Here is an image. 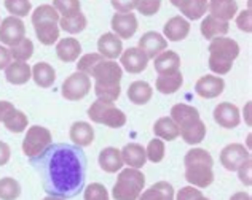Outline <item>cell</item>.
Masks as SVG:
<instances>
[{"instance_id":"obj_41","label":"cell","mask_w":252,"mask_h":200,"mask_svg":"<svg viewBox=\"0 0 252 200\" xmlns=\"http://www.w3.org/2000/svg\"><path fill=\"white\" fill-rule=\"evenodd\" d=\"M164 143L161 142L160 138H154L152 142L149 143L147 150H145V156H147L149 161L152 162H161L163 157H164Z\"/></svg>"},{"instance_id":"obj_24","label":"cell","mask_w":252,"mask_h":200,"mask_svg":"<svg viewBox=\"0 0 252 200\" xmlns=\"http://www.w3.org/2000/svg\"><path fill=\"white\" fill-rule=\"evenodd\" d=\"M82 52V45L77 38H63L61 42L56 45V54L63 62H74L78 59Z\"/></svg>"},{"instance_id":"obj_7","label":"cell","mask_w":252,"mask_h":200,"mask_svg":"<svg viewBox=\"0 0 252 200\" xmlns=\"http://www.w3.org/2000/svg\"><path fill=\"white\" fill-rule=\"evenodd\" d=\"M145 186V176L137 169H125L120 172L117 183L112 189V197L115 200H137Z\"/></svg>"},{"instance_id":"obj_36","label":"cell","mask_w":252,"mask_h":200,"mask_svg":"<svg viewBox=\"0 0 252 200\" xmlns=\"http://www.w3.org/2000/svg\"><path fill=\"white\" fill-rule=\"evenodd\" d=\"M21 196V186L15 178H2L0 179V199L2 200H15Z\"/></svg>"},{"instance_id":"obj_35","label":"cell","mask_w":252,"mask_h":200,"mask_svg":"<svg viewBox=\"0 0 252 200\" xmlns=\"http://www.w3.org/2000/svg\"><path fill=\"white\" fill-rule=\"evenodd\" d=\"M3 124L10 132L21 133V132H24L26 129H28V116H26L23 111L13 110L10 115L3 119Z\"/></svg>"},{"instance_id":"obj_40","label":"cell","mask_w":252,"mask_h":200,"mask_svg":"<svg viewBox=\"0 0 252 200\" xmlns=\"http://www.w3.org/2000/svg\"><path fill=\"white\" fill-rule=\"evenodd\" d=\"M5 8L11 13V16L24 18L29 15L32 5L29 0H5Z\"/></svg>"},{"instance_id":"obj_30","label":"cell","mask_w":252,"mask_h":200,"mask_svg":"<svg viewBox=\"0 0 252 200\" xmlns=\"http://www.w3.org/2000/svg\"><path fill=\"white\" fill-rule=\"evenodd\" d=\"M184 83V76L181 70L176 73H171V75H158L157 78V91L161 92V94H174L179 89L182 88Z\"/></svg>"},{"instance_id":"obj_46","label":"cell","mask_w":252,"mask_h":200,"mask_svg":"<svg viewBox=\"0 0 252 200\" xmlns=\"http://www.w3.org/2000/svg\"><path fill=\"white\" fill-rule=\"evenodd\" d=\"M236 172H238V176H240V181L246 186H251L252 184V157L248 159Z\"/></svg>"},{"instance_id":"obj_4","label":"cell","mask_w":252,"mask_h":200,"mask_svg":"<svg viewBox=\"0 0 252 200\" xmlns=\"http://www.w3.org/2000/svg\"><path fill=\"white\" fill-rule=\"evenodd\" d=\"M185 164V179L196 188H208L214 181L212 165L214 159L206 150L193 148L190 150L184 157Z\"/></svg>"},{"instance_id":"obj_1","label":"cell","mask_w":252,"mask_h":200,"mask_svg":"<svg viewBox=\"0 0 252 200\" xmlns=\"http://www.w3.org/2000/svg\"><path fill=\"white\" fill-rule=\"evenodd\" d=\"M40 172L43 188L50 196L67 199L83 189L86 178V157L80 146L67 143L51 145L40 157L31 159Z\"/></svg>"},{"instance_id":"obj_25","label":"cell","mask_w":252,"mask_h":200,"mask_svg":"<svg viewBox=\"0 0 252 200\" xmlns=\"http://www.w3.org/2000/svg\"><path fill=\"white\" fill-rule=\"evenodd\" d=\"M99 165H101V169L107 173H115L118 170H122V167L125 164H123V159L120 154V150L112 148V146L104 148L101 152H99Z\"/></svg>"},{"instance_id":"obj_50","label":"cell","mask_w":252,"mask_h":200,"mask_svg":"<svg viewBox=\"0 0 252 200\" xmlns=\"http://www.w3.org/2000/svg\"><path fill=\"white\" fill-rule=\"evenodd\" d=\"M13 110H16V108L10 102H2V100H0V121L3 123V119L8 116Z\"/></svg>"},{"instance_id":"obj_3","label":"cell","mask_w":252,"mask_h":200,"mask_svg":"<svg viewBox=\"0 0 252 200\" xmlns=\"http://www.w3.org/2000/svg\"><path fill=\"white\" fill-rule=\"evenodd\" d=\"M169 118L177 124L179 135L184 138L185 143L198 145L206 137V124L201 121L200 113L193 106L177 103L171 108Z\"/></svg>"},{"instance_id":"obj_18","label":"cell","mask_w":252,"mask_h":200,"mask_svg":"<svg viewBox=\"0 0 252 200\" xmlns=\"http://www.w3.org/2000/svg\"><path fill=\"white\" fill-rule=\"evenodd\" d=\"M97 50L99 54L107 59H117L122 56L123 51V43L115 33H104L102 37H99L97 40Z\"/></svg>"},{"instance_id":"obj_13","label":"cell","mask_w":252,"mask_h":200,"mask_svg":"<svg viewBox=\"0 0 252 200\" xmlns=\"http://www.w3.org/2000/svg\"><path fill=\"white\" fill-rule=\"evenodd\" d=\"M166 48H168V40L158 32H147L139 40V50L147 56V59H155Z\"/></svg>"},{"instance_id":"obj_22","label":"cell","mask_w":252,"mask_h":200,"mask_svg":"<svg viewBox=\"0 0 252 200\" xmlns=\"http://www.w3.org/2000/svg\"><path fill=\"white\" fill-rule=\"evenodd\" d=\"M208 10L211 11V16L228 23L230 19L235 18V15H236L238 3L235 0H209Z\"/></svg>"},{"instance_id":"obj_14","label":"cell","mask_w":252,"mask_h":200,"mask_svg":"<svg viewBox=\"0 0 252 200\" xmlns=\"http://www.w3.org/2000/svg\"><path fill=\"white\" fill-rule=\"evenodd\" d=\"M112 30L118 38L129 40L137 30V18L134 13H115L112 18Z\"/></svg>"},{"instance_id":"obj_52","label":"cell","mask_w":252,"mask_h":200,"mask_svg":"<svg viewBox=\"0 0 252 200\" xmlns=\"http://www.w3.org/2000/svg\"><path fill=\"white\" fill-rule=\"evenodd\" d=\"M169 2H171L172 5H174V6H177V8H179V5H181V3L184 2V0H169Z\"/></svg>"},{"instance_id":"obj_49","label":"cell","mask_w":252,"mask_h":200,"mask_svg":"<svg viewBox=\"0 0 252 200\" xmlns=\"http://www.w3.org/2000/svg\"><path fill=\"white\" fill-rule=\"evenodd\" d=\"M11 62V56H10V50L5 48L3 45H0V70L6 69Z\"/></svg>"},{"instance_id":"obj_5","label":"cell","mask_w":252,"mask_h":200,"mask_svg":"<svg viewBox=\"0 0 252 200\" xmlns=\"http://www.w3.org/2000/svg\"><path fill=\"white\" fill-rule=\"evenodd\" d=\"M240 56V45L233 38L217 37L209 45V69L217 75H227Z\"/></svg>"},{"instance_id":"obj_48","label":"cell","mask_w":252,"mask_h":200,"mask_svg":"<svg viewBox=\"0 0 252 200\" xmlns=\"http://www.w3.org/2000/svg\"><path fill=\"white\" fill-rule=\"evenodd\" d=\"M10 157H11V150H10V146L6 145L5 142H0V167L5 165V164H8Z\"/></svg>"},{"instance_id":"obj_19","label":"cell","mask_w":252,"mask_h":200,"mask_svg":"<svg viewBox=\"0 0 252 200\" xmlns=\"http://www.w3.org/2000/svg\"><path fill=\"white\" fill-rule=\"evenodd\" d=\"M155 70L158 72V75H171L181 70V57L177 52L164 50L155 57Z\"/></svg>"},{"instance_id":"obj_8","label":"cell","mask_w":252,"mask_h":200,"mask_svg":"<svg viewBox=\"0 0 252 200\" xmlns=\"http://www.w3.org/2000/svg\"><path fill=\"white\" fill-rule=\"evenodd\" d=\"M88 116L93 123L104 124L112 129H120L126 124V116L122 110H118L112 102H104V100H96L88 108Z\"/></svg>"},{"instance_id":"obj_39","label":"cell","mask_w":252,"mask_h":200,"mask_svg":"<svg viewBox=\"0 0 252 200\" xmlns=\"http://www.w3.org/2000/svg\"><path fill=\"white\" fill-rule=\"evenodd\" d=\"M105 57H102L99 52H90V54H85L80 61L77 62V72H82L85 73V75H91V72L93 69L99 64V62H102Z\"/></svg>"},{"instance_id":"obj_15","label":"cell","mask_w":252,"mask_h":200,"mask_svg":"<svg viewBox=\"0 0 252 200\" xmlns=\"http://www.w3.org/2000/svg\"><path fill=\"white\" fill-rule=\"evenodd\" d=\"M214 119L219 125H222L225 129H235L241 121L240 110L233 103L222 102L214 108Z\"/></svg>"},{"instance_id":"obj_9","label":"cell","mask_w":252,"mask_h":200,"mask_svg":"<svg viewBox=\"0 0 252 200\" xmlns=\"http://www.w3.org/2000/svg\"><path fill=\"white\" fill-rule=\"evenodd\" d=\"M53 145L51 132L42 125H32L28 129V133L23 142V152L29 159L40 157L43 152Z\"/></svg>"},{"instance_id":"obj_10","label":"cell","mask_w":252,"mask_h":200,"mask_svg":"<svg viewBox=\"0 0 252 200\" xmlns=\"http://www.w3.org/2000/svg\"><path fill=\"white\" fill-rule=\"evenodd\" d=\"M90 91H91V78L82 72H75L64 79L61 94L64 96L65 100L75 102V100L85 99Z\"/></svg>"},{"instance_id":"obj_23","label":"cell","mask_w":252,"mask_h":200,"mask_svg":"<svg viewBox=\"0 0 252 200\" xmlns=\"http://www.w3.org/2000/svg\"><path fill=\"white\" fill-rule=\"evenodd\" d=\"M5 78L11 84H26L32 78V69L28 62H10V65L5 69Z\"/></svg>"},{"instance_id":"obj_21","label":"cell","mask_w":252,"mask_h":200,"mask_svg":"<svg viewBox=\"0 0 252 200\" xmlns=\"http://www.w3.org/2000/svg\"><path fill=\"white\" fill-rule=\"evenodd\" d=\"M123 164H126L131 169H142L147 161V156H145V148H142L139 143H128L125 148L120 151Z\"/></svg>"},{"instance_id":"obj_11","label":"cell","mask_w":252,"mask_h":200,"mask_svg":"<svg viewBox=\"0 0 252 200\" xmlns=\"http://www.w3.org/2000/svg\"><path fill=\"white\" fill-rule=\"evenodd\" d=\"M248 159H251V152L241 143L227 145L220 152V162L230 172H236Z\"/></svg>"},{"instance_id":"obj_53","label":"cell","mask_w":252,"mask_h":200,"mask_svg":"<svg viewBox=\"0 0 252 200\" xmlns=\"http://www.w3.org/2000/svg\"><path fill=\"white\" fill-rule=\"evenodd\" d=\"M43 200H64L61 197H55V196H48V197H45Z\"/></svg>"},{"instance_id":"obj_12","label":"cell","mask_w":252,"mask_h":200,"mask_svg":"<svg viewBox=\"0 0 252 200\" xmlns=\"http://www.w3.org/2000/svg\"><path fill=\"white\" fill-rule=\"evenodd\" d=\"M24 35H26L24 23L16 16L5 18L2 24H0V42H2V45L13 46L18 42H21Z\"/></svg>"},{"instance_id":"obj_2","label":"cell","mask_w":252,"mask_h":200,"mask_svg":"<svg viewBox=\"0 0 252 200\" xmlns=\"http://www.w3.org/2000/svg\"><path fill=\"white\" fill-rule=\"evenodd\" d=\"M91 76L94 78V92L99 100L112 102L118 100L122 94L120 81L123 76L122 67L114 61L99 62L91 72Z\"/></svg>"},{"instance_id":"obj_20","label":"cell","mask_w":252,"mask_h":200,"mask_svg":"<svg viewBox=\"0 0 252 200\" xmlns=\"http://www.w3.org/2000/svg\"><path fill=\"white\" fill-rule=\"evenodd\" d=\"M163 32H164V37H166L169 42H181V40H184L189 35L190 23L187 19H184L182 16H174L164 24Z\"/></svg>"},{"instance_id":"obj_38","label":"cell","mask_w":252,"mask_h":200,"mask_svg":"<svg viewBox=\"0 0 252 200\" xmlns=\"http://www.w3.org/2000/svg\"><path fill=\"white\" fill-rule=\"evenodd\" d=\"M53 8L63 18H70L80 13V0H53Z\"/></svg>"},{"instance_id":"obj_29","label":"cell","mask_w":252,"mask_h":200,"mask_svg":"<svg viewBox=\"0 0 252 200\" xmlns=\"http://www.w3.org/2000/svg\"><path fill=\"white\" fill-rule=\"evenodd\" d=\"M32 78L40 88H51L53 83L56 81V72L50 64L38 62L32 67Z\"/></svg>"},{"instance_id":"obj_51","label":"cell","mask_w":252,"mask_h":200,"mask_svg":"<svg viewBox=\"0 0 252 200\" xmlns=\"http://www.w3.org/2000/svg\"><path fill=\"white\" fill-rule=\"evenodd\" d=\"M230 200H251V196L246 194V192H236L230 197Z\"/></svg>"},{"instance_id":"obj_44","label":"cell","mask_w":252,"mask_h":200,"mask_svg":"<svg viewBox=\"0 0 252 200\" xmlns=\"http://www.w3.org/2000/svg\"><path fill=\"white\" fill-rule=\"evenodd\" d=\"M176 200H209L206 199L200 189H195L193 186H185L181 191H179V194L176 197Z\"/></svg>"},{"instance_id":"obj_27","label":"cell","mask_w":252,"mask_h":200,"mask_svg":"<svg viewBox=\"0 0 252 200\" xmlns=\"http://www.w3.org/2000/svg\"><path fill=\"white\" fill-rule=\"evenodd\" d=\"M70 138H72V142L75 143V146L85 148V146H90L93 143V140H94V130H93V127L88 123L78 121L72 124Z\"/></svg>"},{"instance_id":"obj_42","label":"cell","mask_w":252,"mask_h":200,"mask_svg":"<svg viewBox=\"0 0 252 200\" xmlns=\"http://www.w3.org/2000/svg\"><path fill=\"white\" fill-rule=\"evenodd\" d=\"M85 200H110L109 192L101 183H91L85 189Z\"/></svg>"},{"instance_id":"obj_28","label":"cell","mask_w":252,"mask_h":200,"mask_svg":"<svg viewBox=\"0 0 252 200\" xmlns=\"http://www.w3.org/2000/svg\"><path fill=\"white\" fill-rule=\"evenodd\" d=\"M137 200H174V189L168 181H158L141 192Z\"/></svg>"},{"instance_id":"obj_16","label":"cell","mask_w":252,"mask_h":200,"mask_svg":"<svg viewBox=\"0 0 252 200\" xmlns=\"http://www.w3.org/2000/svg\"><path fill=\"white\" fill-rule=\"evenodd\" d=\"M225 81L220 76L206 75L201 76L195 84V92L203 99H216L223 92Z\"/></svg>"},{"instance_id":"obj_45","label":"cell","mask_w":252,"mask_h":200,"mask_svg":"<svg viewBox=\"0 0 252 200\" xmlns=\"http://www.w3.org/2000/svg\"><path fill=\"white\" fill-rule=\"evenodd\" d=\"M236 24H238V29L240 30L251 33L252 32V13H251V10L241 11L236 18Z\"/></svg>"},{"instance_id":"obj_32","label":"cell","mask_w":252,"mask_h":200,"mask_svg":"<svg viewBox=\"0 0 252 200\" xmlns=\"http://www.w3.org/2000/svg\"><path fill=\"white\" fill-rule=\"evenodd\" d=\"M179 10L185 16L191 19V21H196V19H201L208 11V0H184V2L179 5Z\"/></svg>"},{"instance_id":"obj_37","label":"cell","mask_w":252,"mask_h":200,"mask_svg":"<svg viewBox=\"0 0 252 200\" xmlns=\"http://www.w3.org/2000/svg\"><path fill=\"white\" fill-rule=\"evenodd\" d=\"M59 24H61V29L65 30V32H69V33H78V32L85 30V27H86V16L80 11L75 16L61 18V19H59Z\"/></svg>"},{"instance_id":"obj_47","label":"cell","mask_w":252,"mask_h":200,"mask_svg":"<svg viewBox=\"0 0 252 200\" xmlns=\"http://www.w3.org/2000/svg\"><path fill=\"white\" fill-rule=\"evenodd\" d=\"M110 3L118 13H131L137 8L139 0H110Z\"/></svg>"},{"instance_id":"obj_31","label":"cell","mask_w":252,"mask_h":200,"mask_svg":"<svg viewBox=\"0 0 252 200\" xmlns=\"http://www.w3.org/2000/svg\"><path fill=\"white\" fill-rule=\"evenodd\" d=\"M152 94H154V89L145 81H134L128 88V99L134 105H145L152 99Z\"/></svg>"},{"instance_id":"obj_33","label":"cell","mask_w":252,"mask_h":200,"mask_svg":"<svg viewBox=\"0 0 252 200\" xmlns=\"http://www.w3.org/2000/svg\"><path fill=\"white\" fill-rule=\"evenodd\" d=\"M154 133L158 138H163L166 142H172L179 137V127L171 118L163 116L160 118L154 125Z\"/></svg>"},{"instance_id":"obj_17","label":"cell","mask_w":252,"mask_h":200,"mask_svg":"<svg viewBox=\"0 0 252 200\" xmlns=\"http://www.w3.org/2000/svg\"><path fill=\"white\" fill-rule=\"evenodd\" d=\"M147 64H149V59L144 52L139 50V48H128L123 54H122V65L126 72L132 73H141L147 69Z\"/></svg>"},{"instance_id":"obj_43","label":"cell","mask_w":252,"mask_h":200,"mask_svg":"<svg viewBox=\"0 0 252 200\" xmlns=\"http://www.w3.org/2000/svg\"><path fill=\"white\" fill-rule=\"evenodd\" d=\"M160 6H161V0H139L137 10L144 16H154L160 10Z\"/></svg>"},{"instance_id":"obj_26","label":"cell","mask_w":252,"mask_h":200,"mask_svg":"<svg viewBox=\"0 0 252 200\" xmlns=\"http://www.w3.org/2000/svg\"><path fill=\"white\" fill-rule=\"evenodd\" d=\"M201 33L206 40H214L217 37H223L228 33V23L217 19L214 16H206L201 23Z\"/></svg>"},{"instance_id":"obj_34","label":"cell","mask_w":252,"mask_h":200,"mask_svg":"<svg viewBox=\"0 0 252 200\" xmlns=\"http://www.w3.org/2000/svg\"><path fill=\"white\" fill-rule=\"evenodd\" d=\"M34 54V43L29 38H23L21 42H18L16 45L10 46V56L11 59H15L18 62H26L29 61Z\"/></svg>"},{"instance_id":"obj_6","label":"cell","mask_w":252,"mask_h":200,"mask_svg":"<svg viewBox=\"0 0 252 200\" xmlns=\"http://www.w3.org/2000/svg\"><path fill=\"white\" fill-rule=\"evenodd\" d=\"M32 24L37 33L38 42L50 46L59 38V13L53 5H40L32 13Z\"/></svg>"}]
</instances>
